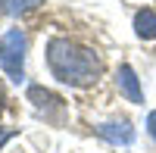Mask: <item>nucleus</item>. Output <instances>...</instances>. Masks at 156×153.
Masks as SVG:
<instances>
[{
  "instance_id": "f257e3e1",
  "label": "nucleus",
  "mask_w": 156,
  "mask_h": 153,
  "mask_svg": "<svg viewBox=\"0 0 156 153\" xmlns=\"http://www.w3.org/2000/svg\"><path fill=\"white\" fill-rule=\"evenodd\" d=\"M47 62H50V72L62 84H72V87L94 84L103 72V62L94 50L78 47V44L66 41V37H53L47 44Z\"/></svg>"
},
{
  "instance_id": "f03ea898",
  "label": "nucleus",
  "mask_w": 156,
  "mask_h": 153,
  "mask_svg": "<svg viewBox=\"0 0 156 153\" xmlns=\"http://www.w3.org/2000/svg\"><path fill=\"white\" fill-rule=\"evenodd\" d=\"M0 66L12 81L25 78V31L22 28H9L0 37Z\"/></svg>"
},
{
  "instance_id": "7ed1b4c3",
  "label": "nucleus",
  "mask_w": 156,
  "mask_h": 153,
  "mask_svg": "<svg viewBox=\"0 0 156 153\" xmlns=\"http://www.w3.org/2000/svg\"><path fill=\"white\" fill-rule=\"evenodd\" d=\"M97 134L103 137V141H109V144H119V147L134 144V128L128 122H106V125L97 128Z\"/></svg>"
},
{
  "instance_id": "20e7f679",
  "label": "nucleus",
  "mask_w": 156,
  "mask_h": 153,
  "mask_svg": "<svg viewBox=\"0 0 156 153\" xmlns=\"http://www.w3.org/2000/svg\"><path fill=\"white\" fill-rule=\"evenodd\" d=\"M115 81H119L122 94L131 100V103H144V91H140L137 75H134V69H131V66H119V72H115Z\"/></svg>"
},
{
  "instance_id": "39448f33",
  "label": "nucleus",
  "mask_w": 156,
  "mask_h": 153,
  "mask_svg": "<svg viewBox=\"0 0 156 153\" xmlns=\"http://www.w3.org/2000/svg\"><path fill=\"white\" fill-rule=\"evenodd\" d=\"M28 100H31V103L41 109V112H47V109H53V106H59V103H62L56 94H50L47 87H37V84H31V87H28Z\"/></svg>"
},
{
  "instance_id": "423d86ee",
  "label": "nucleus",
  "mask_w": 156,
  "mask_h": 153,
  "mask_svg": "<svg viewBox=\"0 0 156 153\" xmlns=\"http://www.w3.org/2000/svg\"><path fill=\"white\" fill-rule=\"evenodd\" d=\"M134 31H137V37H147V41L156 37V12L153 9H140L134 16Z\"/></svg>"
},
{
  "instance_id": "0eeeda50",
  "label": "nucleus",
  "mask_w": 156,
  "mask_h": 153,
  "mask_svg": "<svg viewBox=\"0 0 156 153\" xmlns=\"http://www.w3.org/2000/svg\"><path fill=\"white\" fill-rule=\"evenodd\" d=\"M44 0H0V12L3 16H22V12H28L34 6H41Z\"/></svg>"
},
{
  "instance_id": "6e6552de",
  "label": "nucleus",
  "mask_w": 156,
  "mask_h": 153,
  "mask_svg": "<svg viewBox=\"0 0 156 153\" xmlns=\"http://www.w3.org/2000/svg\"><path fill=\"white\" fill-rule=\"evenodd\" d=\"M147 131L153 134V141H156V112H150V116H147Z\"/></svg>"
},
{
  "instance_id": "1a4fd4ad",
  "label": "nucleus",
  "mask_w": 156,
  "mask_h": 153,
  "mask_svg": "<svg viewBox=\"0 0 156 153\" xmlns=\"http://www.w3.org/2000/svg\"><path fill=\"white\" fill-rule=\"evenodd\" d=\"M9 137H12V131H9V128H0V147H3Z\"/></svg>"
},
{
  "instance_id": "9d476101",
  "label": "nucleus",
  "mask_w": 156,
  "mask_h": 153,
  "mask_svg": "<svg viewBox=\"0 0 156 153\" xmlns=\"http://www.w3.org/2000/svg\"><path fill=\"white\" fill-rule=\"evenodd\" d=\"M6 109V91H3V84H0V112Z\"/></svg>"
}]
</instances>
